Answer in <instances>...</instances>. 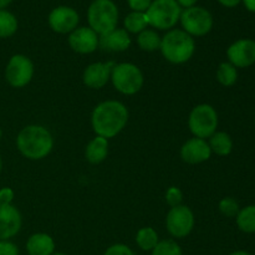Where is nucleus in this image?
<instances>
[{
  "mask_svg": "<svg viewBox=\"0 0 255 255\" xmlns=\"http://www.w3.org/2000/svg\"><path fill=\"white\" fill-rule=\"evenodd\" d=\"M144 14L148 25L156 29L166 30L177 24L182 10L176 0H154Z\"/></svg>",
  "mask_w": 255,
  "mask_h": 255,
  "instance_id": "obj_5",
  "label": "nucleus"
},
{
  "mask_svg": "<svg viewBox=\"0 0 255 255\" xmlns=\"http://www.w3.org/2000/svg\"><path fill=\"white\" fill-rule=\"evenodd\" d=\"M136 242L139 248L143 251H153L158 243V236L153 228H142L137 233Z\"/></svg>",
  "mask_w": 255,
  "mask_h": 255,
  "instance_id": "obj_23",
  "label": "nucleus"
},
{
  "mask_svg": "<svg viewBox=\"0 0 255 255\" xmlns=\"http://www.w3.org/2000/svg\"><path fill=\"white\" fill-rule=\"evenodd\" d=\"M152 255H182V251L176 242L163 241L157 243Z\"/></svg>",
  "mask_w": 255,
  "mask_h": 255,
  "instance_id": "obj_27",
  "label": "nucleus"
},
{
  "mask_svg": "<svg viewBox=\"0 0 255 255\" xmlns=\"http://www.w3.org/2000/svg\"><path fill=\"white\" fill-rule=\"evenodd\" d=\"M1 167H2V163H1V158H0V172H1Z\"/></svg>",
  "mask_w": 255,
  "mask_h": 255,
  "instance_id": "obj_39",
  "label": "nucleus"
},
{
  "mask_svg": "<svg viewBox=\"0 0 255 255\" xmlns=\"http://www.w3.org/2000/svg\"><path fill=\"white\" fill-rule=\"evenodd\" d=\"M49 24L54 31L60 34L72 32L79 24V14L72 7L59 6L50 12Z\"/></svg>",
  "mask_w": 255,
  "mask_h": 255,
  "instance_id": "obj_12",
  "label": "nucleus"
},
{
  "mask_svg": "<svg viewBox=\"0 0 255 255\" xmlns=\"http://www.w3.org/2000/svg\"><path fill=\"white\" fill-rule=\"evenodd\" d=\"M34 75V65L29 57L24 55H14L7 62L5 76L12 87H24L31 81Z\"/></svg>",
  "mask_w": 255,
  "mask_h": 255,
  "instance_id": "obj_9",
  "label": "nucleus"
},
{
  "mask_svg": "<svg viewBox=\"0 0 255 255\" xmlns=\"http://www.w3.org/2000/svg\"><path fill=\"white\" fill-rule=\"evenodd\" d=\"M11 2V0H0V9L5 7L6 5H9Z\"/></svg>",
  "mask_w": 255,
  "mask_h": 255,
  "instance_id": "obj_37",
  "label": "nucleus"
},
{
  "mask_svg": "<svg viewBox=\"0 0 255 255\" xmlns=\"http://www.w3.org/2000/svg\"><path fill=\"white\" fill-rule=\"evenodd\" d=\"M17 29V20L11 12L0 10V37H9Z\"/></svg>",
  "mask_w": 255,
  "mask_h": 255,
  "instance_id": "obj_26",
  "label": "nucleus"
},
{
  "mask_svg": "<svg viewBox=\"0 0 255 255\" xmlns=\"http://www.w3.org/2000/svg\"><path fill=\"white\" fill-rule=\"evenodd\" d=\"M55 249L54 241L44 233L34 234L26 243V251L30 255H51Z\"/></svg>",
  "mask_w": 255,
  "mask_h": 255,
  "instance_id": "obj_18",
  "label": "nucleus"
},
{
  "mask_svg": "<svg viewBox=\"0 0 255 255\" xmlns=\"http://www.w3.org/2000/svg\"><path fill=\"white\" fill-rule=\"evenodd\" d=\"M116 65L112 61L106 62V64L96 62V64L90 65L84 72L85 85L91 87V89H101V87H104L109 81L112 69Z\"/></svg>",
  "mask_w": 255,
  "mask_h": 255,
  "instance_id": "obj_16",
  "label": "nucleus"
},
{
  "mask_svg": "<svg viewBox=\"0 0 255 255\" xmlns=\"http://www.w3.org/2000/svg\"><path fill=\"white\" fill-rule=\"evenodd\" d=\"M99 45L106 51H125L131 45V39L126 30L114 29L99 37Z\"/></svg>",
  "mask_w": 255,
  "mask_h": 255,
  "instance_id": "obj_17",
  "label": "nucleus"
},
{
  "mask_svg": "<svg viewBox=\"0 0 255 255\" xmlns=\"http://www.w3.org/2000/svg\"><path fill=\"white\" fill-rule=\"evenodd\" d=\"M90 27L96 34H106L116 29L119 10L112 0H95L87 11Z\"/></svg>",
  "mask_w": 255,
  "mask_h": 255,
  "instance_id": "obj_4",
  "label": "nucleus"
},
{
  "mask_svg": "<svg viewBox=\"0 0 255 255\" xmlns=\"http://www.w3.org/2000/svg\"><path fill=\"white\" fill-rule=\"evenodd\" d=\"M209 147L211 151L219 156H227L232 152L233 148V142H232L231 136L226 132H216L211 136L209 139Z\"/></svg>",
  "mask_w": 255,
  "mask_h": 255,
  "instance_id": "obj_20",
  "label": "nucleus"
},
{
  "mask_svg": "<svg viewBox=\"0 0 255 255\" xmlns=\"http://www.w3.org/2000/svg\"><path fill=\"white\" fill-rule=\"evenodd\" d=\"M69 44L79 54H90L99 46V36L91 27H79L70 34Z\"/></svg>",
  "mask_w": 255,
  "mask_h": 255,
  "instance_id": "obj_14",
  "label": "nucleus"
},
{
  "mask_svg": "<svg viewBox=\"0 0 255 255\" xmlns=\"http://www.w3.org/2000/svg\"><path fill=\"white\" fill-rule=\"evenodd\" d=\"M211 147L204 139L202 138H191L183 144L181 149L182 159L187 163H201L207 161L211 157Z\"/></svg>",
  "mask_w": 255,
  "mask_h": 255,
  "instance_id": "obj_15",
  "label": "nucleus"
},
{
  "mask_svg": "<svg viewBox=\"0 0 255 255\" xmlns=\"http://www.w3.org/2000/svg\"><path fill=\"white\" fill-rule=\"evenodd\" d=\"M189 129L197 138H207L216 133L218 115L211 105H198L192 110L188 120Z\"/></svg>",
  "mask_w": 255,
  "mask_h": 255,
  "instance_id": "obj_7",
  "label": "nucleus"
},
{
  "mask_svg": "<svg viewBox=\"0 0 255 255\" xmlns=\"http://www.w3.org/2000/svg\"><path fill=\"white\" fill-rule=\"evenodd\" d=\"M218 1L221 2L222 5H224V6L233 7V6H237L242 0H218Z\"/></svg>",
  "mask_w": 255,
  "mask_h": 255,
  "instance_id": "obj_34",
  "label": "nucleus"
},
{
  "mask_svg": "<svg viewBox=\"0 0 255 255\" xmlns=\"http://www.w3.org/2000/svg\"><path fill=\"white\" fill-rule=\"evenodd\" d=\"M147 25H148V22H147L144 12L133 11L127 15L126 19H125V27L127 29V31L134 32V34L146 30Z\"/></svg>",
  "mask_w": 255,
  "mask_h": 255,
  "instance_id": "obj_24",
  "label": "nucleus"
},
{
  "mask_svg": "<svg viewBox=\"0 0 255 255\" xmlns=\"http://www.w3.org/2000/svg\"><path fill=\"white\" fill-rule=\"evenodd\" d=\"M231 255H251L249 253H247V252H234V253H232Z\"/></svg>",
  "mask_w": 255,
  "mask_h": 255,
  "instance_id": "obj_38",
  "label": "nucleus"
},
{
  "mask_svg": "<svg viewBox=\"0 0 255 255\" xmlns=\"http://www.w3.org/2000/svg\"><path fill=\"white\" fill-rule=\"evenodd\" d=\"M217 79L223 86H232V85L236 84L237 79H238L237 67L233 66L231 62H223L218 67Z\"/></svg>",
  "mask_w": 255,
  "mask_h": 255,
  "instance_id": "obj_25",
  "label": "nucleus"
},
{
  "mask_svg": "<svg viewBox=\"0 0 255 255\" xmlns=\"http://www.w3.org/2000/svg\"><path fill=\"white\" fill-rule=\"evenodd\" d=\"M177 2H178L179 6H184V7H192L194 6V4H196L198 0H176Z\"/></svg>",
  "mask_w": 255,
  "mask_h": 255,
  "instance_id": "obj_35",
  "label": "nucleus"
},
{
  "mask_svg": "<svg viewBox=\"0 0 255 255\" xmlns=\"http://www.w3.org/2000/svg\"><path fill=\"white\" fill-rule=\"evenodd\" d=\"M1 134H2L1 133V128H0V138H1Z\"/></svg>",
  "mask_w": 255,
  "mask_h": 255,
  "instance_id": "obj_41",
  "label": "nucleus"
},
{
  "mask_svg": "<svg viewBox=\"0 0 255 255\" xmlns=\"http://www.w3.org/2000/svg\"><path fill=\"white\" fill-rule=\"evenodd\" d=\"M0 255H19V249L14 243L1 241L0 242Z\"/></svg>",
  "mask_w": 255,
  "mask_h": 255,
  "instance_id": "obj_32",
  "label": "nucleus"
},
{
  "mask_svg": "<svg viewBox=\"0 0 255 255\" xmlns=\"http://www.w3.org/2000/svg\"><path fill=\"white\" fill-rule=\"evenodd\" d=\"M181 22L184 31L189 35L203 36L211 31L213 26V17L204 7H187L181 14Z\"/></svg>",
  "mask_w": 255,
  "mask_h": 255,
  "instance_id": "obj_8",
  "label": "nucleus"
},
{
  "mask_svg": "<svg viewBox=\"0 0 255 255\" xmlns=\"http://www.w3.org/2000/svg\"><path fill=\"white\" fill-rule=\"evenodd\" d=\"M109 153V142L107 138L101 136H97L96 138L92 139L86 147V159L92 164L101 163Z\"/></svg>",
  "mask_w": 255,
  "mask_h": 255,
  "instance_id": "obj_19",
  "label": "nucleus"
},
{
  "mask_svg": "<svg viewBox=\"0 0 255 255\" xmlns=\"http://www.w3.org/2000/svg\"><path fill=\"white\" fill-rule=\"evenodd\" d=\"M228 59L236 67H248L255 62V41L242 39L229 46Z\"/></svg>",
  "mask_w": 255,
  "mask_h": 255,
  "instance_id": "obj_11",
  "label": "nucleus"
},
{
  "mask_svg": "<svg viewBox=\"0 0 255 255\" xmlns=\"http://www.w3.org/2000/svg\"><path fill=\"white\" fill-rule=\"evenodd\" d=\"M127 1H128L129 7H131L133 11L143 12L148 9L152 0H127Z\"/></svg>",
  "mask_w": 255,
  "mask_h": 255,
  "instance_id": "obj_31",
  "label": "nucleus"
},
{
  "mask_svg": "<svg viewBox=\"0 0 255 255\" xmlns=\"http://www.w3.org/2000/svg\"><path fill=\"white\" fill-rule=\"evenodd\" d=\"M12 198H14V192L10 188H2L0 189V202L1 203H11Z\"/></svg>",
  "mask_w": 255,
  "mask_h": 255,
  "instance_id": "obj_33",
  "label": "nucleus"
},
{
  "mask_svg": "<svg viewBox=\"0 0 255 255\" xmlns=\"http://www.w3.org/2000/svg\"><path fill=\"white\" fill-rule=\"evenodd\" d=\"M219 209L227 217H237L239 213V204L234 198H224L219 203Z\"/></svg>",
  "mask_w": 255,
  "mask_h": 255,
  "instance_id": "obj_28",
  "label": "nucleus"
},
{
  "mask_svg": "<svg viewBox=\"0 0 255 255\" xmlns=\"http://www.w3.org/2000/svg\"><path fill=\"white\" fill-rule=\"evenodd\" d=\"M111 80L117 91L125 95H133L141 90L143 85V75L133 64L124 62L112 69Z\"/></svg>",
  "mask_w": 255,
  "mask_h": 255,
  "instance_id": "obj_6",
  "label": "nucleus"
},
{
  "mask_svg": "<svg viewBox=\"0 0 255 255\" xmlns=\"http://www.w3.org/2000/svg\"><path fill=\"white\" fill-rule=\"evenodd\" d=\"M105 255H133V253H132V251L127 246L116 244V246L110 247Z\"/></svg>",
  "mask_w": 255,
  "mask_h": 255,
  "instance_id": "obj_30",
  "label": "nucleus"
},
{
  "mask_svg": "<svg viewBox=\"0 0 255 255\" xmlns=\"http://www.w3.org/2000/svg\"><path fill=\"white\" fill-rule=\"evenodd\" d=\"M159 49L167 61L172 64H183L193 56L196 44L191 35L183 30L176 29L164 35Z\"/></svg>",
  "mask_w": 255,
  "mask_h": 255,
  "instance_id": "obj_3",
  "label": "nucleus"
},
{
  "mask_svg": "<svg viewBox=\"0 0 255 255\" xmlns=\"http://www.w3.org/2000/svg\"><path fill=\"white\" fill-rule=\"evenodd\" d=\"M128 120L126 106L119 101H105L92 112V127L97 136L111 138L125 128Z\"/></svg>",
  "mask_w": 255,
  "mask_h": 255,
  "instance_id": "obj_1",
  "label": "nucleus"
},
{
  "mask_svg": "<svg viewBox=\"0 0 255 255\" xmlns=\"http://www.w3.org/2000/svg\"><path fill=\"white\" fill-rule=\"evenodd\" d=\"M21 228V216L14 206L0 202V241L16 236Z\"/></svg>",
  "mask_w": 255,
  "mask_h": 255,
  "instance_id": "obj_13",
  "label": "nucleus"
},
{
  "mask_svg": "<svg viewBox=\"0 0 255 255\" xmlns=\"http://www.w3.org/2000/svg\"><path fill=\"white\" fill-rule=\"evenodd\" d=\"M183 196H182V192L179 191L178 188L176 187H171V188L167 191L166 193V199H167V203L173 208V207L177 206H181V202Z\"/></svg>",
  "mask_w": 255,
  "mask_h": 255,
  "instance_id": "obj_29",
  "label": "nucleus"
},
{
  "mask_svg": "<svg viewBox=\"0 0 255 255\" xmlns=\"http://www.w3.org/2000/svg\"><path fill=\"white\" fill-rule=\"evenodd\" d=\"M16 144L22 156L29 159H41L51 152L52 136L42 126H27L20 131Z\"/></svg>",
  "mask_w": 255,
  "mask_h": 255,
  "instance_id": "obj_2",
  "label": "nucleus"
},
{
  "mask_svg": "<svg viewBox=\"0 0 255 255\" xmlns=\"http://www.w3.org/2000/svg\"><path fill=\"white\" fill-rule=\"evenodd\" d=\"M239 229L246 233H255V206H249L239 211L237 216Z\"/></svg>",
  "mask_w": 255,
  "mask_h": 255,
  "instance_id": "obj_21",
  "label": "nucleus"
},
{
  "mask_svg": "<svg viewBox=\"0 0 255 255\" xmlns=\"http://www.w3.org/2000/svg\"><path fill=\"white\" fill-rule=\"evenodd\" d=\"M161 40L159 35L153 30H143L142 32H139L137 42L144 51H154L161 47Z\"/></svg>",
  "mask_w": 255,
  "mask_h": 255,
  "instance_id": "obj_22",
  "label": "nucleus"
},
{
  "mask_svg": "<svg viewBox=\"0 0 255 255\" xmlns=\"http://www.w3.org/2000/svg\"><path fill=\"white\" fill-rule=\"evenodd\" d=\"M167 231L176 238H183L192 232L194 226V216L186 206L173 207L167 214Z\"/></svg>",
  "mask_w": 255,
  "mask_h": 255,
  "instance_id": "obj_10",
  "label": "nucleus"
},
{
  "mask_svg": "<svg viewBox=\"0 0 255 255\" xmlns=\"http://www.w3.org/2000/svg\"><path fill=\"white\" fill-rule=\"evenodd\" d=\"M51 255H65V254H62V253H57V254H51Z\"/></svg>",
  "mask_w": 255,
  "mask_h": 255,
  "instance_id": "obj_40",
  "label": "nucleus"
},
{
  "mask_svg": "<svg viewBox=\"0 0 255 255\" xmlns=\"http://www.w3.org/2000/svg\"><path fill=\"white\" fill-rule=\"evenodd\" d=\"M243 1H244V5H246V7L249 10V11L255 12V0H243Z\"/></svg>",
  "mask_w": 255,
  "mask_h": 255,
  "instance_id": "obj_36",
  "label": "nucleus"
}]
</instances>
